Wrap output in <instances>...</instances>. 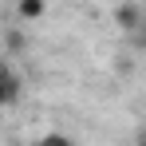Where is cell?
Here are the masks:
<instances>
[{
    "label": "cell",
    "mask_w": 146,
    "mask_h": 146,
    "mask_svg": "<svg viewBox=\"0 0 146 146\" xmlns=\"http://www.w3.org/2000/svg\"><path fill=\"white\" fill-rule=\"evenodd\" d=\"M16 95H20V79H16V71L8 63H0V107L16 103Z\"/></svg>",
    "instance_id": "cell-2"
},
{
    "label": "cell",
    "mask_w": 146,
    "mask_h": 146,
    "mask_svg": "<svg viewBox=\"0 0 146 146\" xmlns=\"http://www.w3.org/2000/svg\"><path fill=\"white\" fill-rule=\"evenodd\" d=\"M8 48L20 51V48H24V36H20V32H12V36H8Z\"/></svg>",
    "instance_id": "cell-5"
},
{
    "label": "cell",
    "mask_w": 146,
    "mask_h": 146,
    "mask_svg": "<svg viewBox=\"0 0 146 146\" xmlns=\"http://www.w3.org/2000/svg\"><path fill=\"white\" fill-rule=\"evenodd\" d=\"M48 8V0H16V16L20 20H40Z\"/></svg>",
    "instance_id": "cell-3"
},
{
    "label": "cell",
    "mask_w": 146,
    "mask_h": 146,
    "mask_svg": "<svg viewBox=\"0 0 146 146\" xmlns=\"http://www.w3.org/2000/svg\"><path fill=\"white\" fill-rule=\"evenodd\" d=\"M115 24H119L122 32H142V28H146V16H142L138 4L122 0V4H115Z\"/></svg>",
    "instance_id": "cell-1"
},
{
    "label": "cell",
    "mask_w": 146,
    "mask_h": 146,
    "mask_svg": "<svg viewBox=\"0 0 146 146\" xmlns=\"http://www.w3.org/2000/svg\"><path fill=\"white\" fill-rule=\"evenodd\" d=\"M36 146H75V142L67 138V134H59V130H55V134H44V138H40Z\"/></svg>",
    "instance_id": "cell-4"
},
{
    "label": "cell",
    "mask_w": 146,
    "mask_h": 146,
    "mask_svg": "<svg viewBox=\"0 0 146 146\" xmlns=\"http://www.w3.org/2000/svg\"><path fill=\"white\" fill-rule=\"evenodd\" d=\"M138 146H146V142H138Z\"/></svg>",
    "instance_id": "cell-7"
},
{
    "label": "cell",
    "mask_w": 146,
    "mask_h": 146,
    "mask_svg": "<svg viewBox=\"0 0 146 146\" xmlns=\"http://www.w3.org/2000/svg\"><path fill=\"white\" fill-rule=\"evenodd\" d=\"M142 48H146V36H142Z\"/></svg>",
    "instance_id": "cell-6"
}]
</instances>
